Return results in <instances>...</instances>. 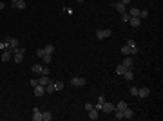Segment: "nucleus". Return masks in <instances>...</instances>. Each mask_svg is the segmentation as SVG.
Instances as JSON below:
<instances>
[{
  "label": "nucleus",
  "instance_id": "obj_35",
  "mask_svg": "<svg viewBox=\"0 0 163 121\" xmlns=\"http://www.w3.org/2000/svg\"><path fill=\"white\" fill-rule=\"evenodd\" d=\"M29 83H31V87H36V85H38V80H31Z\"/></svg>",
  "mask_w": 163,
  "mask_h": 121
},
{
  "label": "nucleus",
  "instance_id": "obj_6",
  "mask_svg": "<svg viewBox=\"0 0 163 121\" xmlns=\"http://www.w3.org/2000/svg\"><path fill=\"white\" fill-rule=\"evenodd\" d=\"M149 94H151V90H149L147 87H141V89H138V98L145 99V98H149Z\"/></svg>",
  "mask_w": 163,
  "mask_h": 121
},
{
  "label": "nucleus",
  "instance_id": "obj_14",
  "mask_svg": "<svg viewBox=\"0 0 163 121\" xmlns=\"http://www.w3.org/2000/svg\"><path fill=\"white\" fill-rule=\"evenodd\" d=\"M123 118H127V119H132V118H134V112H132V109H129V107H127V109L123 110Z\"/></svg>",
  "mask_w": 163,
  "mask_h": 121
},
{
  "label": "nucleus",
  "instance_id": "obj_31",
  "mask_svg": "<svg viewBox=\"0 0 163 121\" xmlns=\"http://www.w3.org/2000/svg\"><path fill=\"white\" fill-rule=\"evenodd\" d=\"M130 96H138V87H130Z\"/></svg>",
  "mask_w": 163,
  "mask_h": 121
},
{
  "label": "nucleus",
  "instance_id": "obj_15",
  "mask_svg": "<svg viewBox=\"0 0 163 121\" xmlns=\"http://www.w3.org/2000/svg\"><path fill=\"white\" fill-rule=\"evenodd\" d=\"M13 7H15V9H20V11L26 9V0H16V4H15Z\"/></svg>",
  "mask_w": 163,
  "mask_h": 121
},
{
  "label": "nucleus",
  "instance_id": "obj_32",
  "mask_svg": "<svg viewBox=\"0 0 163 121\" xmlns=\"http://www.w3.org/2000/svg\"><path fill=\"white\" fill-rule=\"evenodd\" d=\"M102 105H103V103H100V101H98V103H96V105H92V107H94L98 112H102Z\"/></svg>",
  "mask_w": 163,
  "mask_h": 121
},
{
  "label": "nucleus",
  "instance_id": "obj_33",
  "mask_svg": "<svg viewBox=\"0 0 163 121\" xmlns=\"http://www.w3.org/2000/svg\"><path fill=\"white\" fill-rule=\"evenodd\" d=\"M49 72H51V71H49V67H42V74H45V76H47Z\"/></svg>",
  "mask_w": 163,
  "mask_h": 121
},
{
  "label": "nucleus",
  "instance_id": "obj_28",
  "mask_svg": "<svg viewBox=\"0 0 163 121\" xmlns=\"http://www.w3.org/2000/svg\"><path fill=\"white\" fill-rule=\"evenodd\" d=\"M31 71H33V72H38V74H42V65H38V63H36V65H33V67H31Z\"/></svg>",
  "mask_w": 163,
  "mask_h": 121
},
{
  "label": "nucleus",
  "instance_id": "obj_2",
  "mask_svg": "<svg viewBox=\"0 0 163 121\" xmlns=\"http://www.w3.org/2000/svg\"><path fill=\"white\" fill-rule=\"evenodd\" d=\"M11 58H13V51H11L9 47H5V49H4V52H2V56H0V60H2L4 63H7Z\"/></svg>",
  "mask_w": 163,
  "mask_h": 121
},
{
  "label": "nucleus",
  "instance_id": "obj_21",
  "mask_svg": "<svg viewBox=\"0 0 163 121\" xmlns=\"http://www.w3.org/2000/svg\"><path fill=\"white\" fill-rule=\"evenodd\" d=\"M53 85H54V90H64V81H53Z\"/></svg>",
  "mask_w": 163,
  "mask_h": 121
},
{
  "label": "nucleus",
  "instance_id": "obj_13",
  "mask_svg": "<svg viewBox=\"0 0 163 121\" xmlns=\"http://www.w3.org/2000/svg\"><path fill=\"white\" fill-rule=\"evenodd\" d=\"M129 24H130L132 27H140V24H141V20H140L138 16H130V18H129Z\"/></svg>",
  "mask_w": 163,
  "mask_h": 121
},
{
  "label": "nucleus",
  "instance_id": "obj_34",
  "mask_svg": "<svg viewBox=\"0 0 163 121\" xmlns=\"http://www.w3.org/2000/svg\"><path fill=\"white\" fill-rule=\"evenodd\" d=\"M91 109H94V107H92V103H85V110H87V112H89V110H91Z\"/></svg>",
  "mask_w": 163,
  "mask_h": 121
},
{
  "label": "nucleus",
  "instance_id": "obj_18",
  "mask_svg": "<svg viewBox=\"0 0 163 121\" xmlns=\"http://www.w3.org/2000/svg\"><path fill=\"white\" fill-rule=\"evenodd\" d=\"M43 52H47V54H53V52H54V45H53V43H47V45L43 47Z\"/></svg>",
  "mask_w": 163,
  "mask_h": 121
},
{
  "label": "nucleus",
  "instance_id": "obj_16",
  "mask_svg": "<svg viewBox=\"0 0 163 121\" xmlns=\"http://www.w3.org/2000/svg\"><path fill=\"white\" fill-rule=\"evenodd\" d=\"M47 83H51V80H49L45 74H42V78H38V85H43V87H45Z\"/></svg>",
  "mask_w": 163,
  "mask_h": 121
},
{
  "label": "nucleus",
  "instance_id": "obj_17",
  "mask_svg": "<svg viewBox=\"0 0 163 121\" xmlns=\"http://www.w3.org/2000/svg\"><path fill=\"white\" fill-rule=\"evenodd\" d=\"M125 71H127V67H123L122 63H120V65H116V74H118V76H123V74H125Z\"/></svg>",
  "mask_w": 163,
  "mask_h": 121
},
{
  "label": "nucleus",
  "instance_id": "obj_30",
  "mask_svg": "<svg viewBox=\"0 0 163 121\" xmlns=\"http://www.w3.org/2000/svg\"><path fill=\"white\" fill-rule=\"evenodd\" d=\"M129 18H130V15H129L127 11H125V13H122V20H123V22H129Z\"/></svg>",
  "mask_w": 163,
  "mask_h": 121
},
{
  "label": "nucleus",
  "instance_id": "obj_8",
  "mask_svg": "<svg viewBox=\"0 0 163 121\" xmlns=\"http://www.w3.org/2000/svg\"><path fill=\"white\" fill-rule=\"evenodd\" d=\"M43 94H45V87H43V85H36V87H35V96H36V98H42Z\"/></svg>",
  "mask_w": 163,
  "mask_h": 121
},
{
  "label": "nucleus",
  "instance_id": "obj_19",
  "mask_svg": "<svg viewBox=\"0 0 163 121\" xmlns=\"http://www.w3.org/2000/svg\"><path fill=\"white\" fill-rule=\"evenodd\" d=\"M123 78H125V80H132V78H134V72H132V69H127V71H125V74H123Z\"/></svg>",
  "mask_w": 163,
  "mask_h": 121
},
{
  "label": "nucleus",
  "instance_id": "obj_3",
  "mask_svg": "<svg viewBox=\"0 0 163 121\" xmlns=\"http://www.w3.org/2000/svg\"><path fill=\"white\" fill-rule=\"evenodd\" d=\"M102 112H105V114H112V112H114V105L109 103V101H103V105H102Z\"/></svg>",
  "mask_w": 163,
  "mask_h": 121
},
{
  "label": "nucleus",
  "instance_id": "obj_10",
  "mask_svg": "<svg viewBox=\"0 0 163 121\" xmlns=\"http://www.w3.org/2000/svg\"><path fill=\"white\" fill-rule=\"evenodd\" d=\"M132 63H134V62H132L130 56H125L123 62H122V65H123V67H127V69H132Z\"/></svg>",
  "mask_w": 163,
  "mask_h": 121
},
{
  "label": "nucleus",
  "instance_id": "obj_5",
  "mask_svg": "<svg viewBox=\"0 0 163 121\" xmlns=\"http://www.w3.org/2000/svg\"><path fill=\"white\" fill-rule=\"evenodd\" d=\"M11 60H15V63H22V62H24V52H20V51L16 49V51L13 52V58H11Z\"/></svg>",
  "mask_w": 163,
  "mask_h": 121
},
{
  "label": "nucleus",
  "instance_id": "obj_25",
  "mask_svg": "<svg viewBox=\"0 0 163 121\" xmlns=\"http://www.w3.org/2000/svg\"><path fill=\"white\" fill-rule=\"evenodd\" d=\"M122 54L123 56H130V49H129V45H123L122 47Z\"/></svg>",
  "mask_w": 163,
  "mask_h": 121
},
{
  "label": "nucleus",
  "instance_id": "obj_24",
  "mask_svg": "<svg viewBox=\"0 0 163 121\" xmlns=\"http://www.w3.org/2000/svg\"><path fill=\"white\" fill-rule=\"evenodd\" d=\"M42 60H43V63H51V60H53V54H47V52H43Z\"/></svg>",
  "mask_w": 163,
  "mask_h": 121
},
{
  "label": "nucleus",
  "instance_id": "obj_20",
  "mask_svg": "<svg viewBox=\"0 0 163 121\" xmlns=\"http://www.w3.org/2000/svg\"><path fill=\"white\" fill-rule=\"evenodd\" d=\"M51 119H53V114L51 112H47V110L42 112V121H51Z\"/></svg>",
  "mask_w": 163,
  "mask_h": 121
},
{
  "label": "nucleus",
  "instance_id": "obj_29",
  "mask_svg": "<svg viewBox=\"0 0 163 121\" xmlns=\"http://www.w3.org/2000/svg\"><path fill=\"white\" fill-rule=\"evenodd\" d=\"M114 109H118V110H125V109H127V103H125V101H120Z\"/></svg>",
  "mask_w": 163,
  "mask_h": 121
},
{
  "label": "nucleus",
  "instance_id": "obj_7",
  "mask_svg": "<svg viewBox=\"0 0 163 121\" xmlns=\"http://www.w3.org/2000/svg\"><path fill=\"white\" fill-rule=\"evenodd\" d=\"M127 45H129V49H130V56L138 54V45H136V42L134 40H129L127 42Z\"/></svg>",
  "mask_w": 163,
  "mask_h": 121
},
{
  "label": "nucleus",
  "instance_id": "obj_41",
  "mask_svg": "<svg viewBox=\"0 0 163 121\" xmlns=\"http://www.w3.org/2000/svg\"><path fill=\"white\" fill-rule=\"evenodd\" d=\"M76 2H78V4H82V2H83V0H76Z\"/></svg>",
  "mask_w": 163,
  "mask_h": 121
},
{
  "label": "nucleus",
  "instance_id": "obj_38",
  "mask_svg": "<svg viewBox=\"0 0 163 121\" xmlns=\"http://www.w3.org/2000/svg\"><path fill=\"white\" fill-rule=\"evenodd\" d=\"M120 2H122L123 5H129V4H130V0H120Z\"/></svg>",
  "mask_w": 163,
  "mask_h": 121
},
{
  "label": "nucleus",
  "instance_id": "obj_12",
  "mask_svg": "<svg viewBox=\"0 0 163 121\" xmlns=\"http://www.w3.org/2000/svg\"><path fill=\"white\" fill-rule=\"evenodd\" d=\"M112 7H114L118 13H125V7H127V5H123L122 2H112Z\"/></svg>",
  "mask_w": 163,
  "mask_h": 121
},
{
  "label": "nucleus",
  "instance_id": "obj_36",
  "mask_svg": "<svg viewBox=\"0 0 163 121\" xmlns=\"http://www.w3.org/2000/svg\"><path fill=\"white\" fill-rule=\"evenodd\" d=\"M36 56H40V58L43 56V49H38V51H36Z\"/></svg>",
  "mask_w": 163,
  "mask_h": 121
},
{
  "label": "nucleus",
  "instance_id": "obj_1",
  "mask_svg": "<svg viewBox=\"0 0 163 121\" xmlns=\"http://www.w3.org/2000/svg\"><path fill=\"white\" fill-rule=\"evenodd\" d=\"M111 36H112V29H98L96 31L98 40H105V38H111Z\"/></svg>",
  "mask_w": 163,
  "mask_h": 121
},
{
  "label": "nucleus",
  "instance_id": "obj_23",
  "mask_svg": "<svg viewBox=\"0 0 163 121\" xmlns=\"http://www.w3.org/2000/svg\"><path fill=\"white\" fill-rule=\"evenodd\" d=\"M129 15H130V16H138V18H140V9H138V7H130Z\"/></svg>",
  "mask_w": 163,
  "mask_h": 121
},
{
  "label": "nucleus",
  "instance_id": "obj_26",
  "mask_svg": "<svg viewBox=\"0 0 163 121\" xmlns=\"http://www.w3.org/2000/svg\"><path fill=\"white\" fill-rule=\"evenodd\" d=\"M114 118H116V119H123V110L114 109Z\"/></svg>",
  "mask_w": 163,
  "mask_h": 121
},
{
  "label": "nucleus",
  "instance_id": "obj_37",
  "mask_svg": "<svg viewBox=\"0 0 163 121\" xmlns=\"http://www.w3.org/2000/svg\"><path fill=\"white\" fill-rule=\"evenodd\" d=\"M5 47H7V43L5 42H0V49H5Z\"/></svg>",
  "mask_w": 163,
  "mask_h": 121
},
{
  "label": "nucleus",
  "instance_id": "obj_11",
  "mask_svg": "<svg viewBox=\"0 0 163 121\" xmlns=\"http://www.w3.org/2000/svg\"><path fill=\"white\" fill-rule=\"evenodd\" d=\"M33 121H42V110L40 109H33Z\"/></svg>",
  "mask_w": 163,
  "mask_h": 121
},
{
  "label": "nucleus",
  "instance_id": "obj_4",
  "mask_svg": "<svg viewBox=\"0 0 163 121\" xmlns=\"http://www.w3.org/2000/svg\"><path fill=\"white\" fill-rule=\"evenodd\" d=\"M85 83H87L85 78H71V85L73 87H83Z\"/></svg>",
  "mask_w": 163,
  "mask_h": 121
},
{
  "label": "nucleus",
  "instance_id": "obj_39",
  "mask_svg": "<svg viewBox=\"0 0 163 121\" xmlns=\"http://www.w3.org/2000/svg\"><path fill=\"white\" fill-rule=\"evenodd\" d=\"M2 9H5V4H4V2H0V11H2Z\"/></svg>",
  "mask_w": 163,
  "mask_h": 121
},
{
  "label": "nucleus",
  "instance_id": "obj_27",
  "mask_svg": "<svg viewBox=\"0 0 163 121\" xmlns=\"http://www.w3.org/2000/svg\"><path fill=\"white\" fill-rule=\"evenodd\" d=\"M149 16V11L147 9H140V20H143V18H147Z\"/></svg>",
  "mask_w": 163,
  "mask_h": 121
},
{
  "label": "nucleus",
  "instance_id": "obj_40",
  "mask_svg": "<svg viewBox=\"0 0 163 121\" xmlns=\"http://www.w3.org/2000/svg\"><path fill=\"white\" fill-rule=\"evenodd\" d=\"M9 2H11V5H15V4H16V0H9Z\"/></svg>",
  "mask_w": 163,
  "mask_h": 121
},
{
  "label": "nucleus",
  "instance_id": "obj_9",
  "mask_svg": "<svg viewBox=\"0 0 163 121\" xmlns=\"http://www.w3.org/2000/svg\"><path fill=\"white\" fill-rule=\"evenodd\" d=\"M87 116H89V119H92V121H96L98 118H100V112L96 110V109H91L89 112H87Z\"/></svg>",
  "mask_w": 163,
  "mask_h": 121
},
{
  "label": "nucleus",
  "instance_id": "obj_22",
  "mask_svg": "<svg viewBox=\"0 0 163 121\" xmlns=\"http://www.w3.org/2000/svg\"><path fill=\"white\" fill-rule=\"evenodd\" d=\"M53 92H54V85H53V81H51V83L45 85V94H53Z\"/></svg>",
  "mask_w": 163,
  "mask_h": 121
}]
</instances>
